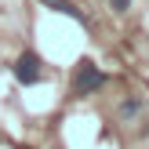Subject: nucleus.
<instances>
[{
	"label": "nucleus",
	"instance_id": "3",
	"mask_svg": "<svg viewBox=\"0 0 149 149\" xmlns=\"http://www.w3.org/2000/svg\"><path fill=\"white\" fill-rule=\"evenodd\" d=\"M138 109H142V102H138V98H127V102L120 106V116H135Z\"/></svg>",
	"mask_w": 149,
	"mask_h": 149
},
{
	"label": "nucleus",
	"instance_id": "2",
	"mask_svg": "<svg viewBox=\"0 0 149 149\" xmlns=\"http://www.w3.org/2000/svg\"><path fill=\"white\" fill-rule=\"evenodd\" d=\"M15 80H18V84H26V87L40 80V58H36L33 51L18 55V62H15Z\"/></svg>",
	"mask_w": 149,
	"mask_h": 149
},
{
	"label": "nucleus",
	"instance_id": "4",
	"mask_svg": "<svg viewBox=\"0 0 149 149\" xmlns=\"http://www.w3.org/2000/svg\"><path fill=\"white\" fill-rule=\"evenodd\" d=\"M109 4H113V11H127V7H131V0H109Z\"/></svg>",
	"mask_w": 149,
	"mask_h": 149
},
{
	"label": "nucleus",
	"instance_id": "1",
	"mask_svg": "<svg viewBox=\"0 0 149 149\" xmlns=\"http://www.w3.org/2000/svg\"><path fill=\"white\" fill-rule=\"evenodd\" d=\"M102 87V73L91 58H80L77 62V73H73V95H91Z\"/></svg>",
	"mask_w": 149,
	"mask_h": 149
}]
</instances>
